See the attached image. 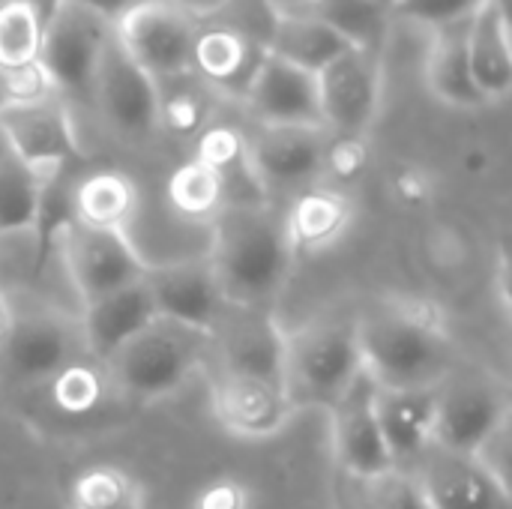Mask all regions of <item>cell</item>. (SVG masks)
<instances>
[{
    "instance_id": "6da1fadb",
    "label": "cell",
    "mask_w": 512,
    "mask_h": 509,
    "mask_svg": "<svg viewBox=\"0 0 512 509\" xmlns=\"http://www.w3.org/2000/svg\"><path fill=\"white\" fill-rule=\"evenodd\" d=\"M363 372L378 390L438 387L456 366L444 312L414 297H384L354 315Z\"/></svg>"
},
{
    "instance_id": "7a4b0ae2",
    "label": "cell",
    "mask_w": 512,
    "mask_h": 509,
    "mask_svg": "<svg viewBox=\"0 0 512 509\" xmlns=\"http://www.w3.org/2000/svg\"><path fill=\"white\" fill-rule=\"evenodd\" d=\"M294 258L285 213L273 204L222 207L210 219L207 264L228 306L273 312Z\"/></svg>"
},
{
    "instance_id": "3957f363",
    "label": "cell",
    "mask_w": 512,
    "mask_h": 509,
    "mask_svg": "<svg viewBox=\"0 0 512 509\" xmlns=\"http://www.w3.org/2000/svg\"><path fill=\"white\" fill-rule=\"evenodd\" d=\"M99 366L108 390L132 402H159L210 366V333L156 318Z\"/></svg>"
},
{
    "instance_id": "277c9868",
    "label": "cell",
    "mask_w": 512,
    "mask_h": 509,
    "mask_svg": "<svg viewBox=\"0 0 512 509\" xmlns=\"http://www.w3.org/2000/svg\"><path fill=\"white\" fill-rule=\"evenodd\" d=\"M360 375L354 315H318L297 330H285L282 384L297 411H327Z\"/></svg>"
},
{
    "instance_id": "5b68a950",
    "label": "cell",
    "mask_w": 512,
    "mask_h": 509,
    "mask_svg": "<svg viewBox=\"0 0 512 509\" xmlns=\"http://www.w3.org/2000/svg\"><path fill=\"white\" fill-rule=\"evenodd\" d=\"M12 297L9 330L0 339V375L12 387L48 384L57 372L87 357L78 315L54 303Z\"/></svg>"
},
{
    "instance_id": "8992f818",
    "label": "cell",
    "mask_w": 512,
    "mask_h": 509,
    "mask_svg": "<svg viewBox=\"0 0 512 509\" xmlns=\"http://www.w3.org/2000/svg\"><path fill=\"white\" fill-rule=\"evenodd\" d=\"M510 387L489 369L459 363L438 384L435 447L474 456L489 438L510 426Z\"/></svg>"
},
{
    "instance_id": "52a82bcc",
    "label": "cell",
    "mask_w": 512,
    "mask_h": 509,
    "mask_svg": "<svg viewBox=\"0 0 512 509\" xmlns=\"http://www.w3.org/2000/svg\"><path fill=\"white\" fill-rule=\"evenodd\" d=\"M111 39V21L69 0H54L42 18L39 72L42 78L69 96L90 99L96 63Z\"/></svg>"
},
{
    "instance_id": "ba28073f",
    "label": "cell",
    "mask_w": 512,
    "mask_h": 509,
    "mask_svg": "<svg viewBox=\"0 0 512 509\" xmlns=\"http://www.w3.org/2000/svg\"><path fill=\"white\" fill-rule=\"evenodd\" d=\"M117 45L156 81L189 72L198 18L171 0H138L111 21Z\"/></svg>"
},
{
    "instance_id": "9c48e42d",
    "label": "cell",
    "mask_w": 512,
    "mask_h": 509,
    "mask_svg": "<svg viewBox=\"0 0 512 509\" xmlns=\"http://www.w3.org/2000/svg\"><path fill=\"white\" fill-rule=\"evenodd\" d=\"M57 246L81 306L144 279L150 267L132 237L123 231H105L72 222L60 234Z\"/></svg>"
},
{
    "instance_id": "30bf717a",
    "label": "cell",
    "mask_w": 512,
    "mask_h": 509,
    "mask_svg": "<svg viewBox=\"0 0 512 509\" xmlns=\"http://www.w3.org/2000/svg\"><path fill=\"white\" fill-rule=\"evenodd\" d=\"M90 102L126 141H144L159 129V81L117 45L114 33L96 63Z\"/></svg>"
},
{
    "instance_id": "8fae6325",
    "label": "cell",
    "mask_w": 512,
    "mask_h": 509,
    "mask_svg": "<svg viewBox=\"0 0 512 509\" xmlns=\"http://www.w3.org/2000/svg\"><path fill=\"white\" fill-rule=\"evenodd\" d=\"M0 132L15 159L39 177L66 171L78 159V141L66 108L51 96H9L0 102Z\"/></svg>"
},
{
    "instance_id": "7c38bea8",
    "label": "cell",
    "mask_w": 512,
    "mask_h": 509,
    "mask_svg": "<svg viewBox=\"0 0 512 509\" xmlns=\"http://www.w3.org/2000/svg\"><path fill=\"white\" fill-rule=\"evenodd\" d=\"M321 123L330 135L366 138L381 108V57L348 48L318 72Z\"/></svg>"
},
{
    "instance_id": "4fadbf2b",
    "label": "cell",
    "mask_w": 512,
    "mask_h": 509,
    "mask_svg": "<svg viewBox=\"0 0 512 509\" xmlns=\"http://www.w3.org/2000/svg\"><path fill=\"white\" fill-rule=\"evenodd\" d=\"M285 330L273 312L225 306L210 330V366L213 372L249 375L282 384ZM285 387V384H282Z\"/></svg>"
},
{
    "instance_id": "5bb4252c",
    "label": "cell",
    "mask_w": 512,
    "mask_h": 509,
    "mask_svg": "<svg viewBox=\"0 0 512 509\" xmlns=\"http://www.w3.org/2000/svg\"><path fill=\"white\" fill-rule=\"evenodd\" d=\"M429 509H512L510 486L474 456L429 447L411 468Z\"/></svg>"
},
{
    "instance_id": "9a60e30c",
    "label": "cell",
    "mask_w": 512,
    "mask_h": 509,
    "mask_svg": "<svg viewBox=\"0 0 512 509\" xmlns=\"http://www.w3.org/2000/svg\"><path fill=\"white\" fill-rule=\"evenodd\" d=\"M210 408L228 435L246 441L279 435L297 414L282 384L231 372L210 375Z\"/></svg>"
},
{
    "instance_id": "2e32d148",
    "label": "cell",
    "mask_w": 512,
    "mask_h": 509,
    "mask_svg": "<svg viewBox=\"0 0 512 509\" xmlns=\"http://www.w3.org/2000/svg\"><path fill=\"white\" fill-rule=\"evenodd\" d=\"M378 387L363 372L330 408V444L339 471L348 474H378L396 468L384 444L378 414H375Z\"/></svg>"
},
{
    "instance_id": "e0dca14e",
    "label": "cell",
    "mask_w": 512,
    "mask_h": 509,
    "mask_svg": "<svg viewBox=\"0 0 512 509\" xmlns=\"http://www.w3.org/2000/svg\"><path fill=\"white\" fill-rule=\"evenodd\" d=\"M327 138L324 126H261L249 138V156L267 195L276 189H309L324 171Z\"/></svg>"
},
{
    "instance_id": "ac0fdd59",
    "label": "cell",
    "mask_w": 512,
    "mask_h": 509,
    "mask_svg": "<svg viewBox=\"0 0 512 509\" xmlns=\"http://www.w3.org/2000/svg\"><path fill=\"white\" fill-rule=\"evenodd\" d=\"M144 285L153 297L159 318H171L210 333L225 312V297L207 258H180L165 264H150Z\"/></svg>"
},
{
    "instance_id": "d6986e66",
    "label": "cell",
    "mask_w": 512,
    "mask_h": 509,
    "mask_svg": "<svg viewBox=\"0 0 512 509\" xmlns=\"http://www.w3.org/2000/svg\"><path fill=\"white\" fill-rule=\"evenodd\" d=\"M243 99L261 126H324L318 75L273 54L264 57Z\"/></svg>"
},
{
    "instance_id": "ffe728a7",
    "label": "cell",
    "mask_w": 512,
    "mask_h": 509,
    "mask_svg": "<svg viewBox=\"0 0 512 509\" xmlns=\"http://www.w3.org/2000/svg\"><path fill=\"white\" fill-rule=\"evenodd\" d=\"M264 57H267V48L255 42L252 36L222 27V24L198 21L189 72L198 75L201 87L243 99Z\"/></svg>"
},
{
    "instance_id": "44dd1931",
    "label": "cell",
    "mask_w": 512,
    "mask_h": 509,
    "mask_svg": "<svg viewBox=\"0 0 512 509\" xmlns=\"http://www.w3.org/2000/svg\"><path fill=\"white\" fill-rule=\"evenodd\" d=\"M156 318L159 312L153 306L144 279L84 303L78 312V327L87 357L93 363H105L120 345H126L135 333H141Z\"/></svg>"
},
{
    "instance_id": "7402d4cb",
    "label": "cell",
    "mask_w": 512,
    "mask_h": 509,
    "mask_svg": "<svg viewBox=\"0 0 512 509\" xmlns=\"http://www.w3.org/2000/svg\"><path fill=\"white\" fill-rule=\"evenodd\" d=\"M438 387L426 390H378L375 414L396 468L411 471L417 459L435 444Z\"/></svg>"
},
{
    "instance_id": "603a6c76",
    "label": "cell",
    "mask_w": 512,
    "mask_h": 509,
    "mask_svg": "<svg viewBox=\"0 0 512 509\" xmlns=\"http://www.w3.org/2000/svg\"><path fill=\"white\" fill-rule=\"evenodd\" d=\"M465 48L471 78L489 102L504 99L512 90V45L504 0H483L465 24Z\"/></svg>"
},
{
    "instance_id": "cb8c5ba5",
    "label": "cell",
    "mask_w": 512,
    "mask_h": 509,
    "mask_svg": "<svg viewBox=\"0 0 512 509\" xmlns=\"http://www.w3.org/2000/svg\"><path fill=\"white\" fill-rule=\"evenodd\" d=\"M354 225V204L342 189L309 186L285 210L294 255H321L339 246Z\"/></svg>"
},
{
    "instance_id": "d4e9b609",
    "label": "cell",
    "mask_w": 512,
    "mask_h": 509,
    "mask_svg": "<svg viewBox=\"0 0 512 509\" xmlns=\"http://www.w3.org/2000/svg\"><path fill=\"white\" fill-rule=\"evenodd\" d=\"M195 159L204 162L222 183L225 207L273 204L249 156V138L234 126H207L198 135Z\"/></svg>"
},
{
    "instance_id": "484cf974",
    "label": "cell",
    "mask_w": 512,
    "mask_h": 509,
    "mask_svg": "<svg viewBox=\"0 0 512 509\" xmlns=\"http://www.w3.org/2000/svg\"><path fill=\"white\" fill-rule=\"evenodd\" d=\"M348 48L351 45L309 9H303V12L279 9L273 36L267 42V54L291 63V66H300L306 72H315V75L327 63H333L339 54H345Z\"/></svg>"
},
{
    "instance_id": "4316f807",
    "label": "cell",
    "mask_w": 512,
    "mask_h": 509,
    "mask_svg": "<svg viewBox=\"0 0 512 509\" xmlns=\"http://www.w3.org/2000/svg\"><path fill=\"white\" fill-rule=\"evenodd\" d=\"M465 24L468 21L435 30L432 48L426 57V84L435 93V99H441L444 105L474 111V108H483L486 99L480 96V90L471 78L468 48H465Z\"/></svg>"
},
{
    "instance_id": "83f0119b",
    "label": "cell",
    "mask_w": 512,
    "mask_h": 509,
    "mask_svg": "<svg viewBox=\"0 0 512 509\" xmlns=\"http://www.w3.org/2000/svg\"><path fill=\"white\" fill-rule=\"evenodd\" d=\"M333 509H429L411 471L390 468L378 474L333 471L330 477Z\"/></svg>"
},
{
    "instance_id": "f1b7e54d",
    "label": "cell",
    "mask_w": 512,
    "mask_h": 509,
    "mask_svg": "<svg viewBox=\"0 0 512 509\" xmlns=\"http://www.w3.org/2000/svg\"><path fill=\"white\" fill-rule=\"evenodd\" d=\"M72 210L75 222L81 225L129 234V225L138 213V189L120 171H96L75 183Z\"/></svg>"
},
{
    "instance_id": "f546056e",
    "label": "cell",
    "mask_w": 512,
    "mask_h": 509,
    "mask_svg": "<svg viewBox=\"0 0 512 509\" xmlns=\"http://www.w3.org/2000/svg\"><path fill=\"white\" fill-rule=\"evenodd\" d=\"M42 12L33 0L0 3V72L6 78H30L39 72Z\"/></svg>"
},
{
    "instance_id": "4dcf8cb0",
    "label": "cell",
    "mask_w": 512,
    "mask_h": 509,
    "mask_svg": "<svg viewBox=\"0 0 512 509\" xmlns=\"http://www.w3.org/2000/svg\"><path fill=\"white\" fill-rule=\"evenodd\" d=\"M309 12L333 27L351 48L369 54L381 51L393 18L387 0H312Z\"/></svg>"
},
{
    "instance_id": "1f68e13d",
    "label": "cell",
    "mask_w": 512,
    "mask_h": 509,
    "mask_svg": "<svg viewBox=\"0 0 512 509\" xmlns=\"http://www.w3.org/2000/svg\"><path fill=\"white\" fill-rule=\"evenodd\" d=\"M69 509H147V492L117 465H93L72 480Z\"/></svg>"
},
{
    "instance_id": "d6a6232c",
    "label": "cell",
    "mask_w": 512,
    "mask_h": 509,
    "mask_svg": "<svg viewBox=\"0 0 512 509\" xmlns=\"http://www.w3.org/2000/svg\"><path fill=\"white\" fill-rule=\"evenodd\" d=\"M42 177L21 159L6 153L0 159V237L27 234L36 225Z\"/></svg>"
},
{
    "instance_id": "836d02e7",
    "label": "cell",
    "mask_w": 512,
    "mask_h": 509,
    "mask_svg": "<svg viewBox=\"0 0 512 509\" xmlns=\"http://www.w3.org/2000/svg\"><path fill=\"white\" fill-rule=\"evenodd\" d=\"M168 204L177 216L189 219V222H207L225 207V195H222V183L219 177L198 159L183 162L165 186Z\"/></svg>"
},
{
    "instance_id": "e575fe53",
    "label": "cell",
    "mask_w": 512,
    "mask_h": 509,
    "mask_svg": "<svg viewBox=\"0 0 512 509\" xmlns=\"http://www.w3.org/2000/svg\"><path fill=\"white\" fill-rule=\"evenodd\" d=\"M51 402L57 411L63 414H90L102 405V399L108 396V381L99 363H93L90 357L75 360L72 366H66L63 372H57L51 381Z\"/></svg>"
},
{
    "instance_id": "d590c367",
    "label": "cell",
    "mask_w": 512,
    "mask_h": 509,
    "mask_svg": "<svg viewBox=\"0 0 512 509\" xmlns=\"http://www.w3.org/2000/svg\"><path fill=\"white\" fill-rule=\"evenodd\" d=\"M210 105L195 84H159V129L174 135H201L207 129Z\"/></svg>"
},
{
    "instance_id": "8d00e7d4",
    "label": "cell",
    "mask_w": 512,
    "mask_h": 509,
    "mask_svg": "<svg viewBox=\"0 0 512 509\" xmlns=\"http://www.w3.org/2000/svg\"><path fill=\"white\" fill-rule=\"evenodd\" d=\"M276 15H279V9L270 0H225L222 9L216 15H210L207 21L240 30V33L252 36L255 42H261L267 48V42L273 36Z\"/></svg>"
},
{
    "instance_id": "74e56055",
    "label": "cell",
    "mask_w": 512,
    "mask_h": 509,
    "mask_svg": "<svg viewBox=\"0 0 512 509\" xmlns=\"http://www.w3.org/2000/svg\"><path fill=\"white\" fill-rule=\"evenodd\" d=\"M387 3H390V12L399 18L441 30V27L468 21L483 0H387Z\"/></svg>"
},
{
    "instance_id": "f35d334b",
    "label": "cell",
    "mask_w": 512,
    "mask_h": 509,
    "mask_svg": "<svg viewBox=\"0 0 512 509\" xmlns=\"http://www.w3.org/2000/svg\"><path fill=\"white\" fill-rule=\"evenodd\" d=\"M369 168V141L357 135H330L324 150V171L321 177H330L339 186H348L363 177Z\"/></svg>"
},
{
    "instance_id": "ab89813d",
    "label": "cell",
    "mask_w": 512,
    "mask_h": 509,
    "mask_svg": "<svg viewBox=\"0 0 512 509\" xmlns=\"http://www.w3.org/2000/svg\"><path fill=\"white\" fill-rule=\"evenodd\" d=\"M192 509H252V492L234 477H216L198 489Z\"/></svg>"
},
{
    "instance_id": "60d3db41",
    "label": "cell",
    "mask_w": 512,
    "mask_h": 509,
    "mask_svg": "<svg viewBox=\"0 0 512 509\" xmlns=\"http://www.w3.org/2000/svg\"><path fill=\"white\" fill-rule=\"evenodd\" d=\"M393 195H396L399 204L417 210V207L432 201V180H429V174L423 168H405L393 180Z\"/></svg>"
},
{
    "instance_id": "b9f144b4",
    "label": "cell",
    "mask_w": 512,
    "mask_h": 509,
    "mask_svg": "<svg viewBox=\"0 0 512 509\" xmlns=\"http://www.w3.org/2000/svg\"><path fill=\"white\" fill-rule=\"evenodd\" d=\"M69 3H78V6H84V9H90V12L108 18V21H117V18H120L129 6H135L138 0H69Z\"/></svg>"
},
{
    "instance_id": "7bdbcfd3",
    "label": "cell",
    "mask_w": 512,
    "mask_h": 509,
    "mask_svg": "<svg viewBox=\"0 0 512 509\" xmlns=\"http://www.w3.org/2000/svg\"><path fill=\"white\" fill-rule=\"evenodd\" d=\"M462 165L471 171V174H483L489 165H492V156L486 153V150H480V147H474V150H468L465 156H462Z\"/></svg>"
},
{
    "instance_id": "ee69618b",
    "label": "cell",
    "mask_w": 512,
    "mask_h": 509,
    "mask_svg": "<svg viewBox=\"0 0 512 509\" xmlns=\"http://www.w3.org/2000/svg\"><path fill=\"white\" fill-rule=\"evenodd\" d=\"M9 318H12V297L6 288H0V339L9 330Z\"/></svg>"
},
{
    "instance_id": "f6af8a7d",
    "label": "cell",
    "mask_w": 512,
    "mask_h": 509,
    "mask_svg": "<svg viewBox=\"0 0 512 509\" xmlns=\"http://www.w3.org/2000/svg\"><path fill=\"white\" fill-rule=\"evenodd\" d=\"M6 153H9V147H6V138H3V132H0V159H3Z\"/></svg>"
}]
</instances>
